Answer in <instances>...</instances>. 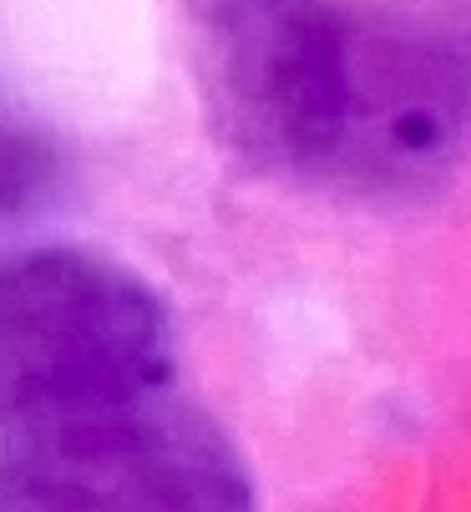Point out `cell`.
Segmentation results:
<instances>
[{"label":"cell","mask_w":471,"mask_h":512,"mask_svg":"<svg viewBox=\"0 0 471 512\" xmlns=\"http://www.w3.org/2000/svg\"><path fill=\"white\" fill-rule=\"evenodd\" d=\"M203 122L244 173L421 203L471 168V0H183Z\"/></svg>","instance_id":"cell-1"},{"label":"cell","mask_w":471,"mask_h":512,"mask_svg":"<svg viewBox=\"0 0 471 512\" xmlns=\"http://www.w3.org/2000/svg\"><path fill=\"white\" fill-rule=\"evenodd\" d=\"M0 512H259L183 386L168 300L107 254L36 244L0 269Z\"/></svg>","instance_id":"cell-2"}]
</instances>
